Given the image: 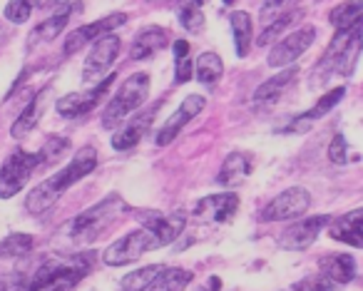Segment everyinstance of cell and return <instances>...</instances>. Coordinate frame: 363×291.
I'll list each match as a JSON object with an SVG mask.
<instances>
[{"mask_svg": "<svg viewBox=\"0 0 363 291\" xmlns=\"http://www.w3.org/2000/svg\"><path fill=\"white\" fill-rule=\"evenodd\" d=\"M328 219H331V216L318 214V216H308V219L294 221L291 226H286V231L281 234V241H279V244H281V249H286V251L308 249V246L318 239V234L328 226Z\"/></svg>", "mask_w": 363, "mask_h": 291, "instance_id": "cell-13", "label": "cell"}, {"mask_svg": "<svg viewBox=\"0 0 363 291\" xmlns=\"http://www.w3.org/2000/svg\"><path fill=\"white\" fill-rule=\"evenodd\" d=\"M162 246L164 244H162L160 236L147 224H142L140 229L130 231V234H125L122 239L112 241V244L102 251V261H105L107 266L135 264V261H140L145 254H150V251H155V249H162Z\"/></svg>", "mask_w": 363, "mask_h": 291, "instance_id": "cell-5", "label": "cell"}, {"mask_svg": "<svg viewBox=\"0 0 363 291\" xmlns=\"http://www.w3.org/2000/svg\"><path fill=\"white\" fill-rule=\"evenodd\" d=\"M301 16H303L301 8H294V11H286V13H281V16H277L272 23H267V28H264V33L259 35V40H257V43H259L262 48H267V45H272V43L281 40L284 33H286L289 28H291L294 23H296Z\"/></svg>", "mask_w": 363, "mask_h": 291, "instance_id": "cell-26", "label": "cell"}, {"mask_svg": "<svg viewBox=\"0 0 363 291\" xmlns=\"http://www.w3.org/2000/svg\"><path fill=\"white\" fill-rule=\"evenodd\" d=\"M43 167L40 152L16 150L0 167V199H11L28 185L30 175Z\"/></svg>", "mask_w": 363, "mask_h": 291, "instance_id": "cell-6", "label": "cell"}, {"mask_svg": "<svg viewBox=\"0 0 363 291\" xmlns=\"http://www.w3.org/2000/svg\"><path fill=\"white\" fill-rule=\"evenodd\" d=\"M33 246H35L33 234H11L6 239H0V256H11V259L26 256L33 251Z\"/></svg>", "mask_w": 363, "mask_h": 291, "instance_id": "cell-32", "label": "cell"}, {"mask_svg": "<svg viewBox=\"0 0 363 291\" xmlns=\"http://www.w3.org/2000/svg\"><path fill=\"white\" fill-rule=\"evenodd\" d=\"M112 82H115V75H107V77H102L100 82H95V85H92L90 90H85V92H70V95L60 97V100L55 102L57 115L67 117V120H72V117L87 115V112L95 110V107L100 105V100L107 95V90L112 87Z\"/></svg>", "mask_w": 363, "mask_h": 291, "instance_id": "cell-10", "label": "cell"}, {"mask_svg": "<svg viewBox=\"0 0 363 291\" xmlns=\"http://www.w3.org/2000/svg\"><path fill=\"white\" fill-rule=\"evenodd\" d=\"M239 209V197L234 192H222L199 199L192 207L194 221H229Z\"/></svg>", "mask_w": 363, "mask_h": 291, "instance_id": "cell-14", "label": "cell"}, {"mask_svg": "<svg viewBox=\"0 0 363 291\" xmlns=\"http://www.w3.org/2000/svg\"><path fill=\"white\" fill-rule=\"evenodd\" d=\"M45 97H48V87L43 92H38V97H33V100L26 105V110L18 115V120L13 122V127H11L13 140H23V137H28L33 130H35V125L43 117V110H45Z\"/></svg>", "mask_w": 363, "mask_h": 291, "instance_id": "cell-23", "label": "cell"}, {"mask_svg": "<svg viewBox=\"0 0 363 291\" xmlns=\"http://www.w3.org/2000/svg\"><path fill=\"white\" fill-rule=\"evenodd\" d=\"M157 112H160V102H157L155 107H150L147 112H140V115H135L132 120H127L125 125L115 132V137H112V147H115L117 152H122V150H132L135 145H140L147 132L152 130V122H155Z\"/></svg>", "mask_w": 363, "mask_h": 291, "instance_id": "cell-15", "label": "cell"}, {"mask_svg": "<svg viewBox=\"0 0 363 291\" xmlns=\"http://www.w3.org/2000/svg\"><path fill=\"white\" fill-rule=\"evenodd\" d=\"M30 13H33V6L28 0H8L3 16H6V21L16 23V26H23V23L30 21Z\"/></svg>", "mask_w": 363, "mask_h": 291, "instance_id": "cell-35", "label": "cell"}, {"mask_svg": "<svg viewBox=\"0 0 363 291\" xmlns=\"http://www.w3.org/2000/svg\"><path fill=\"white\" fill-rule=\"evenodd\" d=\"M120 48H122V40L115 33H107V35L97 38L92 50L87 53L85 65H82V80H85L87 85L100 82L102 77L107 75V70L115 65L117 55H120Z\"/></svg>", "mask_w": 363, "mask_h": 291, "instance_id": "cell-7", "label": "cell"}, {"mask_svg": "<svg viewBox=\"0 0 363 291\" xmlns=\"http://www.w3.org/2000/svg\"><path fill=\"white\" fill-rule=\"evenodd\" d=\"M192 80V60H189V43L174 40V85Z\"/></svg>", "mask_w": 363, "mask_h": 291, "instance_id": "cell-33", "label": "cell"}, {"mask_svg": "<svg viewBox=\"0 0 363 291\" xmlns=\"http://www.w3.org/2000/svg\"><path fill=\"white\" fill-rule=\"evenodd\" d=\"M204 105H207V100H204L202 95L184 97V100H182V105L177 107L169 117H167V122L162 125V130L157 132V145H160V147L172 145V142L177 140V135H179V132L184 130V127H187L189 122H192L194 117L204 110Z\"/></svg>", "mask_w": 363, "mask_h": 291, "instance_id": "cell-12", "label": "cell"}, {"mask_svg": "<svg viewBox=\"0 0 363 291\" xmlns=\"http://www.w3.org/2000/svg\"><path fill=\"white\" fill-rule=\"evenodd\" d=\"M150 95V75L147 72H135L120 85L110 102H107L105 112H102V127L105 130H115L117 125L127 120L137 107H142Z\"/></svg>", "mask_w": 363, "mask_h": 291, "instance_id": "cell-4", "label": "cell"}, {"mask_svg": "<svg viewBox=\"0 0 363 291\" xmlns=\"http://www.w3.org/2000/svg\"><path fill=\"white\" fill-rule=\"evenodd\" d=\"M311 207V192L303 187H289L286 192H281L279 197H274L262 212L264 221H286V219H298L303 216Z\"/></svg>", "mask_w": 363, "mask_h": 291, "instance_id": "cell-9", "label": "cell"}, {"mask_svg": "<svg viewBox=\"0 0 363 291\" xmlns=\"http://www.w3.org/2000/svg\"><path fill=\"white\" fill-rule=\"evenodd\" d=\"M92 264H95V254L92 251L72 254L65 256V259H48L30 276L26 291H70L92 269Z\"/></svg>", "mask_w": 363, "mask_h": 291, "instance_id": "cell-3", "label": "cell"}, {"mask_svg": "<svg viewBox=\"0 0 363 291\" xmlns=\"http://www.w3.org/2000/svg\"><path fill=\"white\" fill-rule=\"evenodd\" d=\"M328 160H331L333 165H346L348 162V145L343 135H333L331 145H328Z\"/></svg>", "mask_w": 363, "mask_h": 291, "instance_id": "cell-36", "label": "cell"}, {"mask_svg": "<svg viewBox=\"0 0 363 291\" xmlns=\"http://www.w3.org/2000/svg\"><path fill=\"white\" fill-rule=\"evenodd\" d=\"M164 269V264H147L142 269L132 271L127 274L125 279L120 281V289L122 291H147L152 286V281L160 276V271Z\"/></svg>", "mask_w": 363, "mask_h": 291, "instance_id": "cell-30", "label": "cell"}, {"mask_svg": "<svg viewBox=\"0 0 363 291\" xmlns=\"http://www.w3.org/2000/svg\"><path fill=\"white\" fill-rule=\"evenodd\" d=\"M361 21H363V0H346V3H341V6H336L328 13V23H331L336 31L351 28Z\"/></svg>", "mask_w": 363, "mask_h": 291, "instance_id": "cell-29", "label": "cell"}, {"mask_svg": "<svg viewBox=\"0 0 363 291\" xmlns=\"http://www.w3.org/2000/svg\"><path fill=\"white\" fill-rule=\"evenodd\" d=\"M318 269H321V276L328 279L333 286L341 284H351L356 279V259L348 254H328L321 256L318 261Z\"/></svg>", "mask_w": 363, "mask_h": 291, "instance_id": "cell-20", "label": "cell"}, {"mask_svg": "<svg viewBox=\"0 0 363 291\" xmlns=\"http://www.w3.org/2000/svg\"><path fill=\"white\" fill-rule=\"evenodd\" d=\"M313 40H316V28L313 26H303L298 31L284 35L269 53V67H291L313 45Z\"/></svg>", "mask_w": 363, "mask_h": 291, "instance_id": "cell-8", "label": "cell"}, {"mask_svg": "<svg viewBox=\"0 0 363 291\" xmlns=\"http://www.w3.org/2000/svg\"><path fill=\"white\" fill-rule=\"evenodd\" d=\"M125 23H127L125 13H112V16L100 18V21H95V23L80 26L77 31H72L70 35H67L65 45H62V53H65L67 57L75 55V53L82 50V48H85L87 43H95L97 38H102V35H107V33L117 31V28L125 26Z\"/></svg>", "mask_w": 363, "mask_h": 291, "instance_id": "cell-11", "label": "cell"}, {"mask_svg": "<svg viewBox=\"0 0 363 291\" xmlns=\"http://www.w3.org/2000/svg\"><path fill=\"white\" fill-rule=\"evenodd\" d=\"M346 97V85H338V87H333L331 92H326V95L321 97V100L316 102V105L311 107V110H306L303 115H298V117H294V122L291 125H286L284 127V132H306L308 127L313 125L316 120H321V117H326L328 112L333 110V107L338 105V102Z\"/></svg>", "mask_w": 363, "mask_h": 291, "instance_id": "cell-18", "label": "cell"}, {"mask_svg": "<svg viewBox=\"0 0 363 291\" xmlns=\"http://www.w3.org/2000/svg\"><path fill=\"white\" fill-rule=\"evenodd\" d=\"M194 72H197V80L202 82V85H207V87L217 85V82L222 80V75H224L222 57H219L217 53H202V55L197 57Z\"/></svg>", "mask_w": 363, "mask_h": 291, "instance_id": "cell-28", "label": "cell"}, {"mask_svg": "<svg viewBox=\"0 0 363 291\" xmlns=\"http://www.w3.org/2000/svg\"><path fill=\"white\" fill-rule=\"evenodd\" d=\"M333 284L328 279H323V276H318V279H306V281H298L296 284V291H331Z\"/></svg>", "mask_w": 363, "mask_h": 291, "instance_id": "cell-37", "label": "cell"}, {"mask_svg": "<svg viewBox=\"0 0 363 291\" xmlns=\"http://www.w3.org/2000/svg\"><path fill=\"white\" fill-rule=\"evenodd\" d=\"M229 28H232L234 35V50L239 57H247L252 50V40H254V23L252 16L247 11H234L229 16Z\"/></svg>", "mask_w": 363, "mask_h": 291, "instance_id": "cell-24", "label": "cell"}, {"mask_svg": "<svg viewBox=\"0 0 363 291\" xmlns=\"http://www.w3.org/2000/svg\"><path fill=\"white\" fill-rule=\"evenodd\" d=\"M97 167V150L95 147H82L77 150V155L70 160V165L62 167L57 175H52L50 180L40 182L35 190L28 192V199H26V209L30 214H43L48 212L57 199H60L62 192H67L72 185H77L80 180H85L92 170Z\"/></svg>", "mask_w": 363, "mask_h": 291, "instance_id": "cell-1", "label": "cell"}, {"mask_svg": "<svg viewBox=\"0 0 363 291\" xmlns=\"http://www.w3.org/2000/svg\"><path fill=\"white\" fill-rule=\"evenodd\" d=\"M70 3H67L65 8H60V11L55 13L52 18H48V21H43L40 26H35L30 31V35H28V48H35L40 45V43H50L55 40L57 35H60L62 31L67 28V21H70Z\"/></svg>", "mask_w": 363, "mask_h": 291, "instance_id": "cell-22", "label": "cell"}, {"mask_svg": "<svg viewBox=\"0 0 363 291\" xmlns=\"http://www.w3.org/2000/svg\"><path fill=\"white\" fill-rule=\"evenodd\" d=\"M189 281H192V271L179 269V266H164L147 291H184Z\"/></svg>", "mask_w": 363, "mask_h": 291, "instance_id": "cell-27", "label": "cell"}, {"mask_svg": "<svg viewBox=\"0 0 363 291\" xmlns=\"http://www.w3.org/2000/svg\"><path fill=\"white\" fill-rule=\"evenodd\" d=\"M249 175H252V157L244 155V152H232V155L222 162L217 182L222 187H227V190H234V187L244 185Z\"/></svg>", "mask_w": 363, "mask_h": 291, "instance_id": "cell-21", "label": "cell"}, {"mask_svg": "<svg viewBox=\"0 0 363 291\" xmlns=\"http://www.w3.org/2000/svg\"><path fill=\"white\" fill-rule=\"evenodd\" d=\"M125 212H127L125 199H120L117 194H110L102 202H97L95 207L80 212V214L62 229V234L75 246L92 244V241L100 239L105 231H110L112 226L120 221V216L125 214Z\"/></svg>", "mask_w": 363, "mask_h": 291, "instance_id": "cell-2", "label": "cell"}, {"mask_svg": "<svg viewBox=\"0 0 363 291\" xmlns=\"http://www.w3.org/2000/svg\"><path fill=\"white\" fill-rule=\"evenodd\" d=\"M142 224H147L152 231H155L157 236L162 239V244H172V241L177 239V236L184 231V224H187V219L179 214H172V216H164V214H150L145 216V219H140Z\"/></svg>", "mask_w": 363, "mask_h": 291, "instance_id": "cell-25", "label": "cell"}, {"mask_svg": "<svg viewBox=\"0 0 363 291\" xmlns=\"http://www.w3.org/2000/svg\"><path fill=\"white\" fill-rule=\"evenodd\" d=\"M167 48V31L160 26H147L142 31H137L135 40H132V48H130V57L135 62L140 60H150L155 57L160 50Z\"/></svg>", "mask_w": 363, "mask_h": 291, "instance_id": "cell-19", "label": "cell"}, {"mask_svg": "<svg viewBox=\"0 0 363 291\" xmlns=\"http://www.w3.org/2000/svg\"><path fill=\"white\" fill-rule=\"evenodd\" d=\"M296 75H298V70L291 65V67H284V70L279 72V75H274L272 80L262 82L252 97L254 107H257V110H269V107H274L279 100H281L284 92L291 87V82L296 80Z\"/></svg>", "mask_w": 363, "mask_h": 291, "instance_id": "cell-16", "label": "cell"}, {"mask_svg": "<svg viewBox=\"0 0 363 291\" xmlns=\"http://www.w3.org/2000/svg\"><path fill=\"white\" fill-rule=\"evenodd\" d=\"M328 234H331V239L341 241V244L363 249V207L333 219L331 226H328Z\"/></svg>", "mask_w": 363, "mask_h": 291, "instance_id": "cell-17", "label": "cell"}, {"mask_svg": "<svg viewBox=\"0 0 363 291\" xmlns=\"http://www.w3.org/2000/svg\"><path fill=\"white\" fill-rule=\"evenodd\" d=\"M0 291H8V289H6V284H3V281H0Z\"/></svg>", "mask_w": 363, "mask_h": 291, "instance_id": "cell-38", "label": "cell"}, {"mask_svg": "<svg viewBox=\"0 0 363 291\" xmlns=\"http://www.w3.org/2000/svg\"><path fill=\"white\" fill-rule=\"evenodd\" d=\"M177 18H179L182 28L187 33H202V28H204L202 0H184V3L177 8Z\"/></svg>", "mask_w": 363, "mask_h": 291, "instance_id": "cell-31", "label": "cell"}, {"mask_svg": "<svg viewBox=\"0 0 363 291\" xmlns=\"http://www.w3.org/2000/svg\"><path fill=\"white\" fill-rule=\"evenodd\" d=\"M67 150H70V140H67V137H48V142L38 152H40L43 165H52V162L60 160Z\"/></svg>", "mask_w": 363, "mask_h": 291, "instance_id": "cell-34", "label": "cell"}]
</instances>
